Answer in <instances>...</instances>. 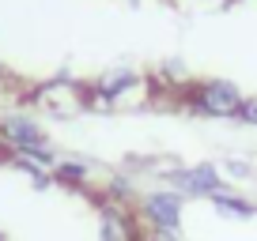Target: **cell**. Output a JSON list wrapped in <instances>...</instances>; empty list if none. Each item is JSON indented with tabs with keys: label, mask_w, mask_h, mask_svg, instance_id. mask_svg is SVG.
Listing matches in <instances>:
<instances>
[{
	"label": "cell",
	"mask_w": 257,
	"mask_h": 241,
	"mask_svg": "<svg viewBox=\"0 0 257 241\" xmlns=\"http://www.w3.org/2000/svg\"><path fill=\"white\" fill-rule=\"evenodd\" d=\"M144 241H185V238H182V230H148Z\"/></svg>",
	"instance_id": "cell-12"
},
{
	"label": "cell",
	"mask_w": 257,
	"mask_h": 241,
	"mask_svg": "<svg viewBox=\"0 0 257 241\" xmlns=\"http://www.w3.org/2000/svg\"><path fill=\"white\" fill-rule=\"evenodd\" d=\"M0 151H4V158H8V154H27V158H38V162H46V166L57 162L49 132L42 128V120L34 117L31 110H23V106L0 110Z\"/></svg>",
	"instance_id": "cell-2"
},
{
	"label": "cell",
	"mask_w": 257,
	"mask_h": 241,
	"mask_svg": "<svg viewBox=\"0 0 257 241\" xmlns=\"http://www.w3.org/2000/svg\"><path fill=\"white\" fill-rule=\"evenodd\" d=\"M144 238L148 230L133 204H117V200L98 196V238L95 241H144Z\"/></svg>",
	"instance_id": "cell-7"
},
{
	"label": "cell",
	"mask_w": 257,
	"mask_h": 241,
	"mask_svg": "<svg viewBox=\"0 0 257 241\" xmlns=\"http://www.w3.org/2000/svg\"><path fill=\"white\" fill-rule=\"evenodd\" d=\"M49 174H53V185L76 188V192H87V188L95 185V166L83 162V158H57Z\"/></svg>",
	"instance_id": "cell-8"
},
{
	"label": "cell",
	"mask_w": 257,
	"mask_h": 241,
	"mask_svg": "<svg viewBox=\"0 0 257 241\" xmlns=\"http://www.w3.org/2000/svg\"><path fill=\"white\" fill-rule=\"evenodd\" d=\"M201 4H223V0H201Z\"/></svg>",
	"instance_id": "cell-14"
},
{
	"label": "cell",
	"mask_w": 257,
	"mask_h": 241,
	"mask_svg": "<svg viewBox=\"0 0 257 241\" xmlns=\"http://www.w3.org/2000/svg\"><path fill=\"white\" fill-rule=\"evenodd\" d=\"M219 170H223V181H234V185L253 177V166H249L246 158H223V162H219Z\"/></svg>",
	"instance_id": "cell-10"
},
{
	"label": "cell",
	"mask_w": 257,
	"mask_h": 241,
	"mask_svg": "<svg viewBox=\"0 0 257 241\" xmlns=\"http://www.w3.org/2000/svg\"><path fill=\"white\" fill-rule=\"evenodd\" d=\"M27 102L49 117H76L87 113V83L76 80H46L34 90H27Z\"/></svg>",
	"instance_id": "cell-4"
},
{
	"label": "cell",
	"mask_w": 257,
	"mask_h": 241,
	"mask_svg": "<svg viewBox=\"0 0 257 241\" xmlns=\"http://www.w3.org/2000/svg\"><path fill=\"white\" fill-rule=\"evenodd\" d=\"M163 177V185L174 188V192H182L185 200H212V196L219 192V188H227L223 181V170H219V162H193V166H170Z\"/></svg>",
	"instance_id": "cell-5"
},
{
	"label": "cell",
	"mask_w": 257,
	"mask_h": 241,
	"mask_svg": "<svg viewBox=\"0 0 257 241\" xmlns=\"http://www.w3.org/2000/svg\"><path fill=\"white\" fill-rule=\"evenodd\" d=\"M212 211H216L219 218H231V222H246V218H257V204L249 200V196H242L238 188H219L216 196H212Z\"/></svg>",
	"instance_id": "cell-9"
},
{
	"label": "cell",
	"mask_w": 257,
	"mask_h": 241,
	"mask_svg": "<svg viewBox=\"0 0 257 241\" xmlns=\"http://www.w3.org/2000/svg\"><path fill=\"white\" fill-rule=\"evenodd\" d=\"M178 106L189 110L193 117H208V120H234L242 106V87L223 76H204V80H189L178 90Z\"/></svg>",
	"instance_id": "cell-1"
},
{
	"label": "cell",
	"mask_w": 257,
	"mask_h": 241,
	"mask_svg": "<svg viewBox=\"0 0 257 241\" xmlns=\"http://www.w3.org/2000/svg\"><path fill=\"white\" fill-rule=\"evenodd\" d=\"M4 87H8V76H4V68H0V94H4Z\"/></svg>",
	"instance_id": "cell-13"
},
{
	"label": "cell",
	"mask_w": 257,
	"mask_h": 241,
	"mask_svg": "<svg viewBox=\"0 0 257 241\" xmlns=\"http://www.w3.org/2000/svg\"><path fill=\"white\" fill-rule=\"evenodd\" d=\"M238 124H246V128H257V98H242V106H238Z\"/></svg>",
	"instance_id": "cell-11"
},
{
	"label": "cell",
	"mask_w": 257,
	"mask_h": 241,
	"mask_svg": "<svg viewBox=\"0 0 257 241\" xmlns=\"http://www.w3.org/2000/svg\"><path fill=\"white\" fill-rule=\"evenodd\" d=\"M152 94V80L133 68H106L102 76L87 83V113H113L125 106H137Z\"/></svg>",
	"instance_id": "cell-3"
},
{
	"label": "cell",
	"mask_w": 257,
	"mask_h": 241,
	"mask_svg": "<svg viewBox=\"0 0 257 241\" xmlns=\"http://www.w3.org/2000/svg\"><path fill=\"white\" fill-rule=\"evenodd\" d=\"M133 208H137V215H140V222H144V230H182L185 196L174 192V188H167V185L140 192Z\"/></svg>",
	"instance_id": "cell-6"
}]
</instances>
